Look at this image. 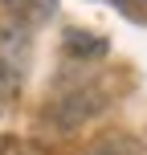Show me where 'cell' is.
<instances>
[{"label": "cell", "instance_id": "obj_1", "mask_svg": "<svg viewBox=\"0 0 147 155\" xmlns=\"http://www.w3.org/2000/svg\"><path fill=\"white\" fill-rule=\"evenodd\" d=\"M102 106H106V94H98V86H78V90H70L53 106V123L78 127V123H86L90 114H98Z\"/></svg>", "mask_w": 147, "mask_h": 155}, {"label": "cell", "instance_id": "obj_2", "mask_svg": "<svg viewBox=\"0 0 147 155\" xmlns=\"http://www.w3.org/2000/svg\"><path fill=\"white\" fill-rule=\"evenodd\" d=\"M4 8L12 16H21V21H29V25H41L57 12V0H4Z\"/></svg>", "mask_w": 147, "mask_h": 155}, {"label": "cell", "instance_id": "obj_3", "mask_svg": "<svg viewBox=\"0 0 147 155\" xmlns=\"http://www.w3.org/2000/svg\"><path fill=\"white\" fill-rule=\"evenodd\" d=\"M65 49H70L74 57H102V53H106V41H102V37H86V33L70 29V33H65Z\"/></svg>", "mask_w": 147, "mask_h": 155}, {"label": "cell", "instance_id": "obj_4", "mask_svg": "<svg viewBox=\"0 0 147 155\" xmlns=\"http://www.w3.org/2000/svg\"><path fill=\"white\" fill-rule=\"evenodd\" d=\"M0 155H45L41 147H29V143H4Z\"/></svg>", "mask_w": 147, "mask_h": 155}, {"label": "cell", "instance_id": "obj_5", "mask_svg": "<svg viewBox=\"0 0 147 155\" xmlns=\"http://www.w3.org/2000/svg\"><path fill=\"white\" fill-rule=\"evenodd\" d=\"M98 155H143V147H127V151H110V147H98Z\"/></svg>", "mask_w": 147, "mask_h": 155}]
</instances>
